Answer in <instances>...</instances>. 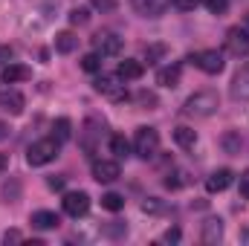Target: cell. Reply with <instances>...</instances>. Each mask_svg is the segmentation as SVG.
I'll use <instances>...</instances> for the list:
<instances>
[{
    "instance_id": "6da1fadb",
    "label": "cell",
    "mask_w": 249,
    "mask_h": 246,
    "mask_svg": "<svg viewBox=\"0 0 249 246\" xmlns=\"http://www.w3.org/2000/svg\"><path fill=\"white\" fill-rule=\"evenodd\" d=\"M217 107H220V96L214 90H200V93H194V96L186 99L183 113L186 116H194V119H206V116L217 113Z\"/></svg>"
},
{
    "instance_id": "7a4b0ae2",
    "label": "cell",
    "mask_w": 249,
    "mask_h": 246,
    "mask_svg": "<svg viewBox=\"0 0 249 246\" xmlns=\"http://www.w3.org/2000/svg\"><path fill=\"white\" fill-rule=\"evenodd\" d=\"M58 151H61V142H58L55 136H47V139H38V142H32V145H29L26 159H29V165H32V168H38V165L53 162V159L58 157Z\"/></svg>"
},
{
    "instance_id": "3957f363",
    "label": "cell",
    "mask_w": 249,
    "mask_h": 246,
    "mask_svg": "<svg viewBox=\"0 0 249 246\" xmlns=\"http://www.w3.org/2000/svg\"><path fill=\"white\" fill-rule=\"evenodd\" d=\"M160 151V133L154 127H139L133 136V154L142 159H154Z\"/></svg>"
},
{
    "instance_id": "277c9868",
    "label": "cell",
    "mask_w": 249,
    "mask_h": 246,
    "mask_svg": "<svg viewBox=\"0 0 249 246\" xmlns=\"http://www.w3.org/2000/svg\"><path fill=\"white\" fill-rule=\"evenodd\" d=\"M93 87H96V93L107 96L110 102H127V90H124V84H122L119 75H99V78L93 81Z\"/></svg>"
},
{
    "instance_id": "5b68a950",
    "label": "cell",
    "mask_w": 249,
    "mask_h": 246,
    "mask_svg": "<svg viewBox=\"0 0 249 246\" xmlns=\"http://www.w3.org/2000/svg\"><path fill=\"white\" fill-rule=\"evenodd\" d=\"M188 61L194 64V67H200L206 75H217L223 70V53H217V50H200V53H191Z\"/></svg>"
},
{
    "instance_id": "8992f818",
    "label": "cell",
    "mask_w": 249,
    "mask_h": 246,
    "mask_svg": "<svg viewBox=\"0 0 249 246\" xmlns=\"http://www.w3.org/2000/svg\"><path fill=\"white\" fill-rule=\"evenodd\" d=\"M226 53L235 55V58H244L249 55V32L241 29V26H232L226 32Z\"/></svg>"
},
{
    "instance_id": "52a82bcc",
    "label": "cell",
    "mask_w": 249,
    "mask_h": 246,
    "mask_svg": "<svg viewBox=\"0 0 249 246\" xmlns=\"http://www.w3.org/2000/svg\"><path fill=\"white\" fill-rule=\"evenodd\" d=\"M93 47H96L99 55H119V50H122V38H119L116 32H110V29H102V32H96Z\"/></svg>"
},
{
    "instance_id": "ba28073f",
    "label": "cell",
    "mask_w": 249,
    "mask_h": 246,
    "mask_svg": "<svg viewBox=\"0 0 249 246\" xmlns=\"http://www.w3.org/2000/svg\"><path fill=\"white\" fill-rule=\"evenodd\" d=\"M64 211H67L70 217H84V214L90 211V197H87V191H70V194H64Z\"/></svg>"
},
{
    "instance_id": "9c48e42d",
    "label": "cell",
    "mask_w": 249,
    "mask_h": 246,
    "mask_svg": "<svg viewBox=\"0 0 249 246\" xmlns=\"http://www.w3.org/2000/svg\"><path fill=\"white\" fill-rule=\"evenodd\" d=\"M122 177V168L116 159H93V180L99 183H113Z\"/></svg>"
},
{
    "instance_id": "30bf717a",
    "label": "cell",
    "mask_w": 249,
    "mask_h": 246,
    "mask_svg": "<svg viewBox=\"0 0 249 246\" xmlns=\"http://www.w3.org/2000/svg\"><path fill=\"white\" fill-rule=\"evenodd\" d=\"M23 107H26L23 93H18V90H12V87H6V90L0 93V110H3V113H9V116H20Z\"/></svg>"
},
{
    "instance_id": "8fae6325",
    "label": "cell",
    "mask_w": 249,
    "mask_h": 246,
    "mask_svg": "<svg viewBox=\"0 0 249 246\" xmlns=\"http://www.w3.org/2000/svg\"><path fill=\"white\" fill-rule=\"evenodd\" d=\"M232 99L235 102H249V61L238 70V75L232 78Z\"/></svg>"
},
{
    "instance_id": "7c38bea8",
    "label": "cell",
    "mask_w": 249,
    "mask_h": 246,
    "mask_svg": "<svg viewBox=\"0 0 249 246\" xmlns=\"http://www.w3.org/2000/svg\"><path fill=\"white\" fill-rule=\"evenodd\" d=\"M168 6H171V0H133L136 15H142V18H160Z\"/></svg>"
},
{
    "instance_id": "4fadbf2b",
    "label": "cell",
    "mask_w": 249,
    "mask_h": 246,
    "mask_svg": "<svg viewBox=\"0 0 249 246\" xmlns=\"http://www.w3.org/2000/svg\"><path fill=\"white\" fill-rule=\"evenodd\" d=\"M96 136H102V122L87 119V122H84V130H81V148H84L87 154L96 151Z\"/></svg>"
},
{
    "instance_id": "5bb4252c",
    "label": "cell",
    "mask_w": 249,
    "mask_h": 246,
    "mask_svg": "<svg viewBox=\"0 0 249 246\" xmlns=\"http://www.w3.org/2000/svg\"><path fill=\"white\" fill-rule=\"evenodd\" d=\"M32 75V70L29 67H23V64H3V72H0V78L6 81V84H18V81H26Z\"/></svg>"
},
{
    "instance_id": "9a60e30c",
    "label": "cell",
    "mask_w": 249,
    "mask_h": 246,
    "mask_svg": "<svg viewBox=\"0 0 249 246\" xmlns=\"http://www.w3.org/2000/svg\"><path fill=\"white\" fill-rule=\"evenodd\" d=\"M229 185H232V171H229V168H217V171H212V174H209V180H206V188H209L212 194L226 191Z\"/></svg>"
},
{
    "instance_id": "2e32d148",
    "label": "cell",
    "mask_w": 249,
    "mask_h": 246,
    "mask_svg": "<svg viewBox=\"0 0 249 246\" xmlns=\"http://www.w3.org/2000/svg\"><path fill=\"white\" fill-rule=\"evenodd\" d=\"M220 238H223V220L220 217H209L203 223V244L214 246V244H220Z\"/></svg>"
},
{
    "instance_id": "e0dca14e",
    "label": "cell",
    "mask_w": 249,
    "mask_h": 246,
    "mask_svg": "<svg viewBox=\"0 0 249 246\" xmlns=\"http://www.w3.org/2000/svg\"><path fill=\"white\" fill-rule=\"evenodd\" d=\"M29 223L35 226V229H58V223H61V217L55 214V211H35L32 217H29Z\"/></svg>"
},
{
    "instance_id": "ac0fdd59",
    "label": "cell",
    "mask_w": 249,
    "mask_h": 246,
    "mask_svg": "<svg viewBox=\"0 0 249 246\" xmlns=\"http://www.w3.org/2000/svg\"><path fill=\"white\" fill-rule=\"evenodd\" d=\"M142 72H145V67L139 61H133V58H124L119 64V70H116V75L122 78V81H136V78H142Z\"/></svg>"
},
{
    "instance_id": "d6986e66",
    "label": "cell",
    "mask_w": 249,
    "mask_h": 246,
    "mask_svg": "<svg viewBox=\"0 0 249 246\" xmlns=\"http://www.w3.org/2000/svg\"><path fill=\"white\" fill-rule=\"evenodd\" d=\"M157 84H160V87H177V84H180V64L162 67V70L157 72Z\"/></svg>"
},
{
    "instance_id": "ffe728a7",
    "label": "cell",
    "mask_w": 249,
    "mask_h": 246,
    "mask_svg": "<svg viewBox=\"0 0 249 246\" xmlns=\"http://www.w3.org/2000/svg\"><path fill=\"white\" fill-rule=\"evenodd\" d=\"M220 148L226 151V154H241V133L238 130H226L223 136H220Z\"/></svg>"
},
{
    "instance_id": "44dd1931",
    "label": "cell",
    "mask_w": 249,
    "mask_h": 246,
    "mask_svg": "<svg viewBox=\"0 0 249 246\" xmlns=\"http://www.w3.org/2000/svg\"><path fill=\"white\" fill-rule=\"evenodd\" d=\"M174 142L180 145V148H194L197 145V130H191L186 124H180L177 130H174Z\"/></svg>"
},
{
    "instance_id": "7402d4cb",
    "label": "cell",
    "mask_w": 249,
    "mask_h": 246,
    "mask_svg": "<svg viewBox=\"0 0 249 246\" xmlns=\"http://www.w3.org/2000/svg\"><path fill=\"white\" fill-rule=\"evenodd\" d=\"M75 47H78V38H75L72 32H58V35H55V50H58V53L70 55Z\"/></svg>"
},
{
    "instance_id": "603a6c76",
    "label": "cell",
    "mask_w": 249,
    "mask_h": 246,
    "mask_svg": "<svg viewBox=\"0 0 249 246\" xmlns=\"http://www.w3.org/2000/svg\"><path fill=\"white\" fill-rule=\"evenodd\" d=\"M110 154H116L119 159H122V157H127V154H130V142L124 139L122 133H113V136H110Z\"/></svg>"
},
{
    "instance_id": "cb8c5ba5",
    "label": "cell",
    "mask_w": 249,
    "mask_h": 246,
    "mask_svg": "<svg viewBox=\"0 0 249 246\" xmlns=\"http://www.w3.org/2000/svg\"><path fill=\"white\" fill-rule=\"evenodd\" d=\"M53 136L64 145V142L72 136V122H70V119H55V124H53Z\"/></svg>"
},
{
    "instance_id": "d4e9b609",
    "label": "cell",
    "mask_w": 249,
    "mask_h": 246,
    "mask_svg": "<svg viewBox=\"0 0 249 246\" xmlns=\"http://www.w3.org/2000/svg\"><path fill=\"white\" fill-rule=\"evenodd\" d=\"M102 206H105L107 211H119V209H124V197L122 194H116V191H110V194L102 197Z\"/></svg>"
},
{
    "instance_id": "484cf974",
    "label": "cell",
    "mask_w": 249,
    "mask_h": 246,
    "mask_svg": "<svg viewBox=\"0 0 249 246\" xmlns=\"http://www.w3.org/2000/svg\"><path fill=\"white\" fill-rule=\"evenodd\" d=\"M81 70H87V72H99V70H102V58H99V53L84 55V58H81Z\"/></svg>"
},
{
    "instance_id": "4316f807",
    "label": "cell",
    "mask_w": 249,
    "mask_h": 246,
    "mask_svg": "<svg viewBox=\"0 0 249 246\" xmlns=\"http://www.w3.org/2000/svg\"><path fill=\"white\" fill-rule=\"evenodd\" d=\"M87 20H90L87 9H72V12H70V23H75V26H84Z\"/></svg>"
},
{
    "instance_id": "83f0119b",
    "label": "cell",
    "mask_w": 249,
    "mask_h": 246,
    "mask_svg": "<svg viewBox=\"0 0 249 246\" xmlns=\"http://www.w3.org/2000/svg\"><path fill=\"white\" fill-rule=\"evenodd\" d=\"M203 3H206V9H209L212 15H223L226 6H229V0H203Z\"/></svg>"
},
{
    "instance_id": "f1b7e54d",
    "label": "cell",
    "mask_w": 249,
    "mask_h": 246,
    "mask_svg": "<svg viewBox=\"0 0 249 246\" xmlns=\"http://www.w3.org/2000/svg\"><path fill=\"white\" fill-rule=\"evenodd\" d=\"M162 55H165V47H162V44H154V47H148V50H145V58H148V64H154L157 58H162Z\"/></svg>"
},
{
    "instance_id": "f546056e",
    "label": "cell",
    "mask_w": 249,
    "mask_h": 246,
    "mask_svg": "<svg viewBox=\"0 0 249 246\" xmlns=\"http://www.w3.org/2000/svg\"><path fill=\"white\" fill-rule=\"evenodd\" d=\"M162 209H165V206H162L157 197H151V200H145V203H142V211H151V214H160Z\"/></svg>"
},
{
    "instance_id": "4dcf8cb0",
    "label": "cell",
    "mask_w": 249,
    "mask_h": 246,
    "mask_svg": "<svg viewBox=\"0 0 249 246\" xmlns=\"http://www.w3.org/2000/svg\"><path fill=\"white\" fill-rule=\"evenodd\" d=\"M171 6H177L180 12H194L200 6V0H171Z\"/></svg>"
},
{
    "instance_id": "1f68e13d",
    "label": "cell",
    "mask_w": 249,
    "mask_h": 246,
    "mask_svg": "<svg viewBox=\"0 0 249 246\" xmlns=\"http://www.w3.org/2000/svg\"><path fill=\"white\" fill-rule=\"evenodd\" d=\"M162 241H165V244H177V241H180V229H168V232L162 235Z\"/></svg>"
},
{
    "instance_id": "d6a6232c",
    "label": "cell",
    "mask_w": 249,
    "mask_h": 246,
    "mask_svg": "<svg viewBox=\"0 0 249 246\" xmlns=\"http://www.w3.org/2000/svg\"><path fill=\"white\" fill-rule=\"evenodd\" d=\"M241 194H244V197L249 200V168L244 171V174H241Z\"/></svg>"
},
{
    "instance_id": "836d02e7",
    "label": "cell",
    "mask_w": 249,
    "mask_h": 246,
    "mask_svg": "<svg viewBox=\"0 0 249 246\" xmlns=\"http://www.w3.org/2000/svg\"><path fill=\"white\" fill-rule=\"evenodd\" d=\"M139 102H142V105H157V96H154V93H145V90H142V93H139Z\"/></svg>"
},
{
    "instance_id": "e575fe53",
    "label": "cell",
    "mask_w": 249,
    "mask_h": 246,
    "mask_svg": "<svg viewBox=\"0 0 249 246\" xmlns=\"http://www.w3.org/2000/svg\"><path fill=\"white\" fill-rule=\"evenodd\" d=\"M18 241H20V232H15V229L3 235V244H18Z\"/></svg>"
},
{
    "instance_id": "d590c367",
    "label": "cell",
    "mask_w": 249,
    "mask_h": 246,
    "mask_svg": "<svg viewBox=\"0 0 249 246\" xmlns=\"http://www.w3.org/2000/svg\"><path fill=\"white\" fill-rule=\"evenodd\" d=\"M47 185H50V188H55V191H61V188H64V177H50Z\"/></svg>"
},
{
    "instance_id": "8d00e7d4",
    "label": "cell",
    "mask_w": 249,
    "mask_h": 246,
    "mask_svg": "<svg viewBox=\"0 0 249 246\" xmlns=\"http://www.w3.org/2000/svg\"><path fill=\"white\" fill-rule=\"evenodd\" d=\"M12 61V50L9 47H0V64H9Z\"/></svg>"
},
{
    "instance_id": "74e56055",
    "label": "cell",
    "mask_w": 249,
    "mask_h": 246,
    "mask_svg": "<svg viewBox=\"0 0 249 246\" xmlns=\"http://www.w3.org/2000/svg\"><path fill=\"white\" fill-rule=\"evenodd\" d=\"M93 6H96V9H113L116 3H113V0H93Z\"/></svg>"
},
{
    "instance_id": "f35d334b",
    "label": "cell",
    "mask_w": 249,
    "mask_h": 246,
    "mask_svg": "<svg viewBox=\"0 0 249 246\" xmlns=\"http://www.w3.org/2000/svg\"><path fill=\"white\" fill-rule=\"evenodd\" d=\"M6 168H9V157H6V154H0V174H3Z\"/></svg>"
},
{
    "instance_id": "ab89813d",
    "label": "cell",
    "mask_w": 249,
    "mask_h": 246,
    "mask_svg": "<svg viewBox=\"0 0 249 246\" xmlns=\"http://www.w3.org/2000/svg\"><path fill=\"white\" fill-rule=\"evenodd\" d=\"M6 136H9V127H6V124L0 122V139H6Z\"/></svg>"
},
{
    "instance_id": "60d3db41",
    "label": "cell",
    "mask_w": 249,
    "mask_h": 246,
    "mask_svg": "<svg viewBox=\"0 0 249 246\" xmlns=\"http://www.w3.org/2000/svg\"><path fill=\"white\" fill-rule=\"evenodd\" d=\"M244 29H247V32H249V15H247V23H244Z\"/></svg>"
}]
</instances>
